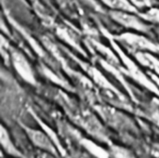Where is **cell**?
I'll return each instance as SVG.
<instances>
[{
    "label": "cell",
    "mask_w": 159,
    "mask_h": 158,
    "mask_svg": "<svg viewBox=\"0 0 159 158\" xmlns=\"http://www.w3.org/2000/svg\"><path fill=\"white\" fill-rule=\"evenodd\" d=\"M30 136L32 138V141L40 148L42 149H45L47 151H50V152H53L54 149H53V146L50 142V141L41 132L39 131H34V132H31L30 133Z\"/></svg>",
    "instance_id": "cell-1"
},
{
    "label": "cell",
    "mask_w": 159,
    "mask_h": 158,
    "mask_svg": "<svg viewBox=\"0 0 159 158\" xmlns=\"http://www.w3.org/2000/svg\"><path fill=\"white\" fill-rule=\"evenodd\" d=\"M105 4L110 6L111 7L116 8V9H125V10H130L131 7L127 2V0H103Z\"/></svg>",
    "instance_id": "cell-2"
},
{
    "label": "cell",
    "mask_w": 159,
    "mask_h": 158,
    "mask_svg": "<svg viewBox=\"0 0 159 158\" xmlns=\"http://www.w3.org/2000/svg\"><path fill=\"white\" fill-rule=\"evenodd\" d=\"M115 158H135L130 153H129L127 150L121 149V148H116L113 151V154Z\"/></svg>",
    "instance_id": "cell-3"
},
{
    "label": "cell",
    "mask_w": 159,
    "mask_h": 158,
    "mask_svg": "<svg viewBox=\"0 0 159 158\" xmlns=\"http://www.w3.org/2000/svg\"><path fill=\"white\" fill-rule=\"evenodd\" d=\"M132 1H133V2H135L137 5L144 6V5H150L152 0H132Z\"/></svg>",
    "instance_id": "cell-4"
},
{
    "label": "cell",
    "mask_w": 159,
    "mask_h": 158,
    "mask_svg": "<svg viewBox=\"0 0 159 158\" xmlns=\"http://www.w3.org/2000/svg\"><path fill=\"white\" fill-rule=\"evenodd\" d=\"M152 155L157 158H159V146H154L152 151H151Z\"/></svg>",
    "instance_id": "cell-5"
}]
</instances>
